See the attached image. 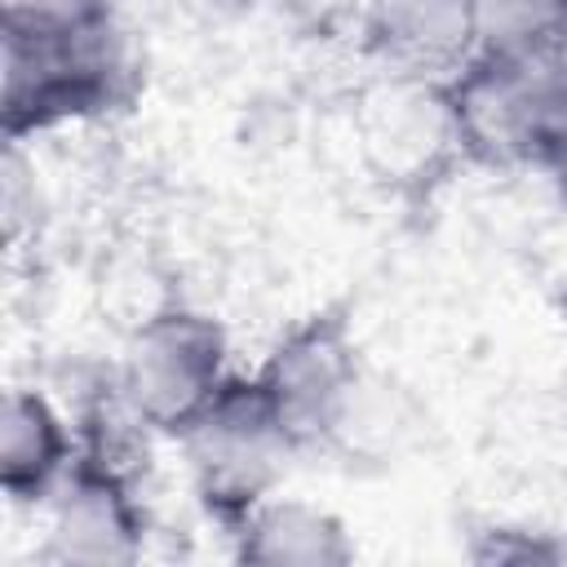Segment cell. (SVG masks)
<instances>
[{"label":"cell","instance_id":"5","mask_svg":"<svg viewBox=\"0 0 567 567\" xmlns=\"http://www.w3.org/2000/svg\"><path fill=\"white\" fill-rule=\"evenodd\" d=\"M275 421L301 452L337 443L363 394V354L341 310H315L297 319L252 368Z\"/></svg>","mask_w":567,"mask_h":567},{"label":"cell","instance_id":"7","mask_svg":"<svg viewBox=\"0 0 567 567\" xmlns=\"http://www.w3.org/2000/svg\"><path fill=\"white\" fill-rule=\"evenodd\" d=\"M359 142L372 173L390 186H416L434 177L447 155H461L443 80L385 71L359 102Z\"/></svg>","mask_w":567,"mask_h":567},{"label":"cell","instance_id":"6","mask_svg":"<svg viewBox=\"0 0 567 567\" xmlns=\"http://www.w3.org/2000/svg\"><path fill=\"white\" fill-rule=\"evenodd\" d=\"M44 514H49L40 545L44 563L115 567V563H137L146 549L151 518L142 505V474L102 461L93 452H75Z\"/></svg>","mask_w":567,"mask_h":567},{"label":"cell","instance_id":"8","mask_svg":"<svg viewBox=\"0 0 567 567\" xmlns=\"http://www.w3.org/2000/svg\"><path fill=\"white\" fill-rule=\"evenodd\" d=\"M359 35L381 71L452 80L478 53V0H363Z\"/></svg>","mask_w":567,"mask_h":567},{"label":"cell","instance_id":"11","mask_svg":"<svg viewBox=\"0 0 567 567\" xmlns=\"http://www.w3.org/2000/svg\"><path fill=\"white\" fill-rule=\"evenodd\" d=\"M567 44V0H478L483 53H532Z\"/></svg>","mask_w":567,"mask_h":567},{"label":"cell","instance_id":"10","mask_svg":"<svg viewBox=\"0 0 567 567\" xmlns=\"http://www.w3.org/2000/svg\"><path fill=\"white\" fill-rule=\"evenodd\" d=\"M230 536L235 558L257 567H346L354 558V540L328 505L284 492L266 496Z\"/></svg>","mask_w":567,"mask_h":567},{"label":"cell","instance_id":"9","mask_svg":"<svg viewBox=\"0 0 567 567\" xmlns=\"http://www.w3.org/2000/svg\"><path fill=\"white\" fill-rule=\"evenodd\" d=\"M80 452L75 421L31 385H13L0 408V487L9 505L44 509Z\"/></svg>","mask_w":567,"mask_h":567},{"label":"cell","instance_id":"3","mask_svg":"<svg viewBox=\"0 0 567 567\" xmlns=\"http://www.w3.org/2000/svg\"><path fill=\"white\" fill-rule=\"evenodd\" d=\"M173 443L186 456L199 509L226 527V536L279 492L284 470L297 456L252 372H235Z\"/></svg>","mask_w":567,"mask_h":567},{"label":"cell","instance_id":"13","mask_svg":"<svg viewBox=\"0 0 567 567\" xmlns=\"http://www.w3.org/2000/svg\"><path fill=\"white\" fill-rule=\"evenodd\" d=\"M545 177H549V182H554V186H558V195H563V199H567V146H563V151H558V155H554V164H549V168H545Z\"/></svg>","mask_w":567,"mask_h":567},{"label":"cell","instance_id":"4","mask_svg":"<svg viewBox=\"0 0 567 567\" xmlns=\"http://www.w3.org/2000/svg\"><path fill=\"white\" fill-rule=\"evenodd\" d=\"M230 377V337L221 319L195 306H164L146 315L115 363L128 408L155 439H177Z\"/></svg>","mask_w":567,"mask_h":567},{"label":"cell","instance_id":"14","mask_svg":"<svg viewBox=\"0 0 567 567\" xmlns=\"http://www.w3.org/2000/svg\"><path fill=\"white\" fill-rule=\"evenodd\" d=\"M213 4H221V9H252V4H261V0H213Z\"/></svg>","mask_w":567,"mask_h":567},{"label":"cell","instance_id":"2","mask_svg":"<svg viewBox=\"0 0 567 567\" xmlns=\"http://www.w3.org/2000/svg\"><path fill=\"white\" fill-rule=\"evenodd\" d=\"M461 155L487 168L545 173L567 146V44L474 53L443 80Z\"/></svg>","mask_w":567,"mask_h":567},{"label":"cell","instance_id":"12","mask_svg":"<svg viewBox=\"0 0 567 567\" xmlns=\"http://www.w3.org/2000/svg\"><path fill=\"white\" fill-rule=\"evenodd\" d=\"M470 558L474 563H558V558H567V545L540 527L492 523V527L474 532Z\"/></svg>","mask_w":567,"mask_h":567},{"label":"cell","instance_id":"1","mask_svg":"<svg viewBox=\"0 0 567 567\" xmlns=\"http://www.w3.org/2000/svg\"><path fill=\"white\" fill-rule=\"evenodd\" d=\"M4 142L124 111L142 58L115 0H4L0 27Z\"/></svg>","mask_w":567,"mask_h":567}]
</instances>
